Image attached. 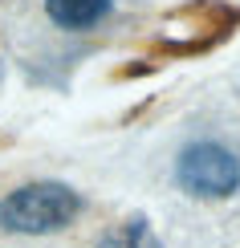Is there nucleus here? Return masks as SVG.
Returning <instances> with one entry per match:
<instances>
[{
  "instance_id": "1",
  "label": "nucleus",
  "mask_w": 240,
  "mask_h": 248,
  "mask_svg": "<svg viewBox=\"0 0 240 248\" xmlns=\"http://www.w3.org/2000/svg\"><path fill=\"white\" fill-rule=\"evenodd\" d=\"M78 212H81V195L69 183H57V179L25 183L0 200V232L49 236L69 228L78 220Z\"/></svg>"
},
{
  "instance_id": "2",
  "label": "nucleus",
  "mask_w": 240,
  "mask_h": 248,
  "mask_svg": "<svg viewBox=\"0 0 240 248\" xmlns=\"http://www.w3.org/2000/svg\"><path fill=\"white\" fill-rule=\"evenodd\" d=\"M175 183L200 200H228L240 191V155L220 142H192L175 159Z\"/></svg>"
},
{
  "instance_id": "3",
  "label": "nucleus",
  "mask_w": 240,
  "mask_h": 248,
  "mask_svg": "<svg viewBox=\"0 0 240 248\" xmlns=\"http://www.w3.org/2000/svg\"><path fill=\"white\" fill-rule=\"evenodd\" d=\"M110 8H114V0H45V16L57 29H74V33L106 20Z\"/></svg>"
},
{
  "instance_id": "4",
  "label": "nucleus",
  "mask_w": 240,
  "mask_h": 248,
  "mask_svg": "<svg viewBox=\"0 0 240 248\" xmlns=\"http://www.w3.org/2000/svg\"><path fill=\"white\" fill-rule=\"evenodd\" d=\"M98 248H163L159 236L151 232V224L143 216H130V220L114 224V228L98 240Z\"/></svg>"
},
{
  "instance_id": "5",
  "label": "nucleus",
  "mask_w": 240,
  "mask_h": 248,
  "mask_svg": "<svg viewBox=\"0 0 240 248\" xmlns=\"http://www.w3.org/2000/svg\"><path fill=\"white\" fill-rule=\"evenodd\" d=\"M0 81H4V61H0Z\"/></svg>"
}]
</instances>
